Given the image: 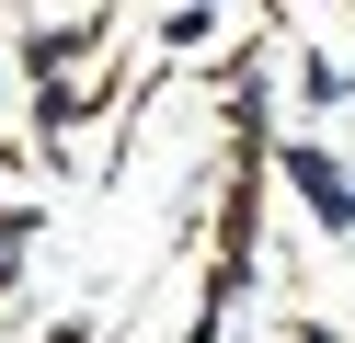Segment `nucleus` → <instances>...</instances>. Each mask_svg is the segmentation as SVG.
I'll return each mask as SVG.
<instances>
[]
</instances>
